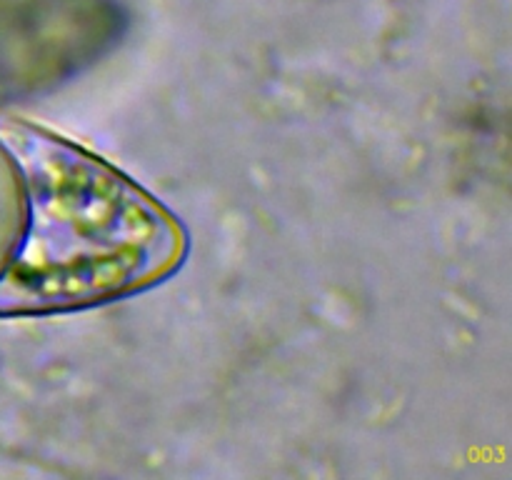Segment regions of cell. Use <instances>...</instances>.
Masks as SVG:
<instances>
[{
    "label": "cell",
    "instance_id": "1",
    "mask_svg": "<svg viewBox=\"0 0 512 480\" xmlns=\"http://www.w3.org/2000/svg\"><path fill=\"white\" fill-rule=\"evenodd\" d=\"M183 253L178 220L128 175L0 113V320L125 298Z\"/></svg>",
    "mask_w": 512,
    "mask_h": 480
}]
</instances>
